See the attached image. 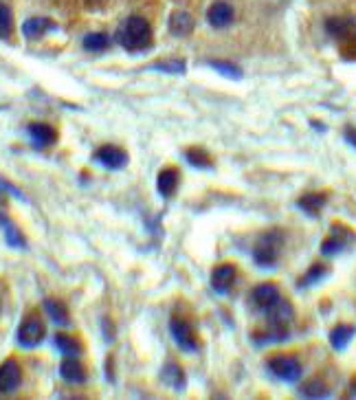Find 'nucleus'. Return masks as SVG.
I'll return each instance as SVG.
<instances>
[{
    "mask_svg": "<svg viewBox=\"0 0 356 400\" xmlns=\"http://www.w3.org/2000/svg\"><path fill=\"white\" fill-rule=\"evenodd\" d=\"M330 269L326 264H313L310 269L302 275V280L297 282V288H310V286H315L319 282H324L326 277H328Z\"/></svg>",
    "mask_w": 356,
    "mask_h": 400,
    "instance_id": "27",
    "label": "nucleus"
},
{
    "mask_svg": "<svg viewBox=\"0 0 356 400\" xmlns=\"http://www.w3.org/2000/svg\"><path fill=\"white\" fill-rule=\"evenodd\" d=\"M47 337V328H44L42 319L38 315H29L22 319V324L18 326V332H16V341L20 348L25 350H33L38 348L40 343Z\"/></svg>",
    "mask_w": 356,
    "mask_h": 400,
    "instance_id": "4",
    "label": "nucleus"
},
{
    "mask_svg": "<svg viewBox=\"0 0 356 400\" xmlns=\"http://www.w3.org/2000/svg\"><path fill=\"white\" fill-rule=\"evenodd\" d=\"M356 337V326H350V324H339L330 330V346L332 350H337V352H343L348 346H350V341Z\"/></svg>",
    "mask_w": 356,
    "mask_h": 400,
    "instance_id": "21",
    "label": "nucleus"
},
{
    "mask_svg": "<svg viewBox=\"0 0 356 400\" xmlns=\"http://www.w3.org/2000/svg\"><path fill=\"white\" fill-rule=\"evenodd\" d=\"M93 161L99 163L102 168L106 170H124L126 165H128V152L124 148H119V146H102V148H97L95 154H93Z\"/></svg>",
    "mask_w": 356,
    "mask_h": 400,
    "instance_id": "8",
    "label": "nucleus"
},
{
    "mask_svg": "<svg viewBox=\"0 0 356 400\" xmlns=\"http://www.w3.org/2000/svg\"><path fill=\"white\" fill-rule=\"evenodd\" d=\"M326 31L337 42H356V16H335L326 20Z\"/></svg>",
    "mask_w": 356,
    "mask_h": 400,
    "instance_id": "7",
    "label": "nucleus"
},
{
    "mask_svg": "<svg viewBox=\"0 0 356 400\" xmlns=\"http://www.w3.org/2000/svg\"><path fill=\"white\" fill-rule=\"evenodd\" d=\"M236 280H238V269L233 264H220L211 271V288L220 295L229 293Z\"/></svg>",
    "mask_w": 356,
    "mask_h": 400,
    "instance_id": "13",
    "label": "nucleus"
},
{
    "mask_svg": "<svg viewBox=\"0 0 356 400\" xmlns=\"http://www.w3.org/2000/svg\"><path fill=\"white\" fill-rule=\"evenodd\" d=\"M233 20H236V9L229 3H225V0H218L207 11V22L214 29H229L233 25Z\"/></svg>",
    "mask_w": 356,
    "mask_h": 400,
    "instance_id": "12",
    "label": "nucleus"
},
{
    "mask_svg": "<svg viewBox=\"0 0 356 400\" xmlns=\"http://www.w3.org/2000/svg\"><path fill=\"white\" fill-rule=\"evenodd\" d=\"M282 299V293H280V286L277 284H271V282H264V284H258L251 291L249 295V306L255 310V313H266L273 304H277Z\"/></svg>",
    "mask_w": 356,
    "mask_h": 400,
    "instance_id": "6",
    "label": "nucleus"
},
{
    "mask_svg": "<svg viewBox=\"0 0 356 400\" xmlns=\"http://www.w3.org/2000/svg\"><path fill=\"white\" fill-rule=\"evenodd\" d=\"M58 29V25L51 20V18H29L25 20V25H22V36H25L27 40H40L42 36H47L49 31H55Z\"/></svg>",
    "mask_w": 356,
    "mask_h": 400,
    "instance_id": "16",
    "label": "nucleus"
},
{
    "mask_svg": "<svg viewBox=\"0 0 356 400\" xmlns=\"http://www.w3.org/2000/svg\"><path fill=\"white\" fill-rule=\"evenodd\" d=\"M11 25H14L11 9L5 3H0V40H7L11 36Z\"/></svg>",
    "mask_w": 356,
    "mask_h": 400,
    "instance_id": "32",
    "label": "nucleus"
},
{
    "mask_svg": "<svg viewBox=\"0 0 356 400\" xmlns=\"http://www.w3.org/2000/svg\"><path fill=\"white\" fill-rule=\"evenodd\" d=\"M119 44L128 53H143L152 47V27L143 16H130L117 33Z\"/></svg>",
    "mask_w": 356,
    "mask_h": 400,
    "instance_id": "1",
    "label": "nucleus"
},
{
    "mask_svg": "<svg viewBox=\"0 0 356 400\" xmlns=\"http://www.w3.org/2000/svg\"><path fill=\"white\" fill-rule=\"evenodd\" d=\"M0 229H3L5 240L11 249H20V251L27 249V240H25V236H22V231L16 227V222L9 220L5 214H0Z\"/></svg>",
    "mask_w": 356,
    "mask_h": 400,
    "instance_id": "23",
    "label": "nucleus"
},
{
    "mask_svg": "<svg viewBox=\"0 0 356 400\" xmlns=\"http://www.w3.org/2000/svg\"><path fill=\"white\" fill-rule=\"evenodd\" d=\"M0 194H9V196H14V198H18V200H27V196L22 194L14 183H9V181H5V179H0Z\"/></svg>",
    "mask_w": 356,
    "mask_h": 400,
    "instance_id": "33",
    "label": "nucleus"
},
{
    "mask_svg": "<svg viewBox=\"0 0 356 400\" xmlns=\"http://www.w3.org/2000/svg\"><path fill=\"white\" fill-rule=\"evenodd\" d=\"M209 66L222 77H229V80H242V69L233 62H222V60H209Z\"/></svg>",
    "mask_w": 356,
    "mask_h": 400,
    "instance_id": "30",
    "label": "nucleus"
},
{
    "mask_svg": "<svg viewBox=\"0 0 356 400\" xmlns=\"http://www.w3.org/2000/svg\"><path fill=\"white\" fill-rule=\"evenodd\" d=\"M168 27H170V33L176 38H187L189 33L196 29V20L194 16L189 14V11H174L168 20Z\"/></svg>",
    "mask_w": 356,
    "mask_h": 400,
    "instance_id": "17",
    "label": "nucleus"
},
{
    "mask_svg": "<svg viewBox=\"0 0 356 400\" xmlns=\"http://www.w3.org/2000/svg\"><path fill=\"white\" fill-rule=\"evenodd\" d=\"M161 381L168 387H172L174 392H185L187 374H185V370L176 361H168V363L163 365V370H161Z\"/></svg>",
    "mask_w": 356,
    "mask_h": 400,
    "instance_id": "15",
    "label": "nucleus"
},
{
    "mask_svg": "<svg viewBox=\"0 0 356 400\" xmlns=\"http://www.w3.org/2000/svg\"><path fill=\"white\" fill-rule=\"evenodd\" d=\"M291 339V332L288 328H275V326H269L262 332H253L251 335V341L255 343L258 348H266V346H275V343H284Z\"/></svg>",
    "mask_w": 356,
    "mask_h": 400,
    "instance_id": "19",
    "label": "nucleus"
},
{
    "mask_svg": "<svg viewBox=\"0 0 356 400\" xmlns=\"http://www.w3.org/2000/svg\"><path fill=\"white\" fill-rule=\"evenodd\" d=\"M185 161L192 165V168H196V170H209V168H214V161H211L209 154L205 150H200V148H189V150H185Z\"/></svg>",
    "mask_w": 356,
    "mask_h": 400,
    "instance_id": "28",
    "label": "nucleus"
},
{
    "mask_svg": "<svg viewBox=\"0 0 356 400\" xmlns=\"http://www.w3.org/2000/svg\"><path fill=\"white\" fill-rule=\"evenodd\" d=\"M346 141L352 148H356V128H346Z\"/></svg>",
    "mask_w": 356,
    "mask_h": 400,
    "instance_id": "34",
    "label": "nucleus"
},
{
    "mask_svg": "<svg viewBox=\"0 0 356 400\" xmlns=\"http://www.w3.org/2000/svg\"><path fill=\"white\" fill-rule=\"evenodd\" d=\"M328 203V196L326 194H317V192H310V194H304L302 198L297 200V207L304 211L306 216L310 218H317L321 211H324Z\"/></svg>",
    "mask_w": 356,
    "mask_h": 400,
    "instance_id": "22",
    "label": "nucleus"
},
{
    "mask_svg": "<svg viewBox=\"0 0 356 400\" xmlns=\"http://www.w3.org/2000/svg\"><path fill=\"white\" fill-rule=\"evenodd\" d=\"M150 69L159 71V73H168V75H183L187 66L183 60H165V62H154Z\"/></svg>",
    "mask_w": 356,
    "mask_h": 400,
    "instance_id": "31",
    "label": "nucleus"
},
{
    "mask_svg": "<svg viewBox=\"0 0 356 400\" xmlns=\"http://www.w3.org/2000/svg\"><path fill=\"white\" fill-rule=\"evenodd\" d=\"M82 47L88 53H102L110 47V38L106 33H86L84 40H82Z\"/></svg>",
    "mask_w": 356,
    "mask_h": 400,
    "instance_id": "29",
    "label": "nucleus"
},
{
    "mask_svg": "<svg viewBox=\"0 0 356 400\" xmlns=\"http://www.w3.org/2000/svg\"><path fill=\"white\" fill-rule=\"evenodd\" d=\"M53 346L58 348V352L64 354V357H80L82 354V343L69 335H64V332H58V335L53 337Z\"/></svg>",
    "mask_w": 356,
    "mask_h": 400,
    "instance_id": "26",
    "label": "nucleus"
},
{
    "mask_svg": "<svg viewBox=\"0 0 356 400\" xmlns=\"http://www.w3.org/2000/svg\"><path fill=\"white\" fill-rule=\"evenodd\" d=\"M354 233L346 227L341 225H335L332 227V233L324 240V244H321V255H326V258H335V255L343 253L348 249V244L352 242Z\"/></svg>",
    "mask_w": 356,
    "mask_h": 400,
    "instance_id": "10",
    "label": "nucleus"
},
{
    "mask_svg": "<svg viewBox=\"0 0 356 400\" xmlns=\"http://www.w3.org/2000/svg\"><path fill=\"white\" fill-rule=\"evenodd\" d=\"M22 385V368L16 359H7L0 363V396H9L18 392Z\"/></svg>",
    "mask_w": 356,
    "mask_h": 400,
    "instance_id": "9",
    "label": "nucleus"
},
{
    "mask_svg": "<svg viewBox=\"0 0 356 400\" xmlns=\"http://www.w3.org/2000/svg\"><path fill=\"white\" fill-rule=\"evenodd\" d=\"M27 132L38 148H51L58 143V130L49 124H29Z\"/></svg>",
    "mask_w": 356,
    "mask_h": 400,
    "instance_id": "18",
    "label": "nucleus"
},
{
    "mask_svg": "<svg viewBox=\"0 0 356 400\" xmlns=\"http://www.w3.org/2000/svg\"><path fill=\"white\" fill-rule=\"evenodd\" d=\"M178 183H181V174L176 168H165L157 176V190L163 198H172L178 190Z\"/></svg>",
    "mask_w": 356,
    "mask_h": 400,
    "instance_id": "20",
    "label": "nucleus"
},
{
    "mask_svg": "<svg viewBox=\"0 0 356 400\" xmlns=\"http://www.w3.org/2000/svg\"><path fill=\"white\" fill-rule=\"evenodd\" d=\"M60 376L69 385H84L88 379L84 365L77 361V357H64V361L60 363Z\"/></svg>",
    "mask_w": 356,
    "mask_h": 400,
    "instance_id": "14",
    "label": "nucleus"
},
{
    "mask_svg": "<svg viewBox=\"0 0 356 400\" xmlns=\"http://www.w3.org/2000/svg\"><path fill=\"white\" fill-rule=\"evenodd\" d=\"M42 308H44V313L49 315V319L53 321L55 326H62V328L71 326L69 310H66V306L60 302V299H44Z\"/></svg>",
    "mask_w": 356,
    "mask_h": 400,
    "instance_id": "24",
    "label": "nucleus"
},
{
    "mask_svg": "<svg viewBox=\"0 0 356 400\" xmlns=\"http://www.w3.org/2000/svg\"><path fill=\"white\" fill-rule=\"evenodd\" d=\"M170 335L174 339V343L183 352L187 354H196L200 350V341H198V335L196 330L192 328V324L181 317H172L170 319Z\"/></svg>",
    "mask_w": 356,
    "mask_h": 400,
    "instance_id": "5",
    "label": "nucleus"
},
{
    "mask_svg": "<svg viewBox=\"0 0 356 400\" xmlns=\"http://www.w3.org/2000/svg\"><path fill=\"white\" fill-rule=\"evenodd\" d=\"M266 321H269V326H275V328H288L291 326V321L295 319V308L293 304L288 302V299H280L277 304H273L269 310L264 313Z\"/></svg>",
    "mask_w": 356,
    "mask_h": 400,
    "instance_id": "11",
    "label": "nucleus"
},
{
    "mask_svg": "<svg viewBox=\"0 0 356 400\" xmlns=\"http://www.w3.org/2000/svg\"><path fill=\"white\" fill-rule=\"evenodd\" d=\"M299 396L310 398V400H326V398L332 396V392L321 379H310L304 385H299Z\"/></svg>",
    "mask_w": 356,
    "mask_h": 400,
    "instance_id": "25",
    "label": "nucleus"
},
{
    "mask_svg": "<svg viewBox=\"0 0 356 400\" xmlns=\"http://www.w3.org/2000/svg\"><path fill=\"white\" fill-rule=\"evenodd\" d=\"M266 370H269L271 376H275L277 381H284V383L302 381V374H304L302 363H299V359L293 357V354H275V357L266 361Z\"/></svg>",
    "mask_w": 356,
    "mask_h": 400,
    "instance_id": "3",
    "label": "nucleus"
},
{
    "mask_svg": "<svg viewBox=\"0 0 356 400\" xmlns=\"http://www.w3.org/2000/svg\"><path fill=\"white\" fill-rule=\"evenodd\" d=\"M284 247V233L280 229L264 231L253 247V262L258 269L271 271L280 262V253Z\"/></svg>",
    "mask_w": 356,
    "mask_h": 400,
    "instance_id": "2",
    "label": "nucleus"
}]
</instances>
